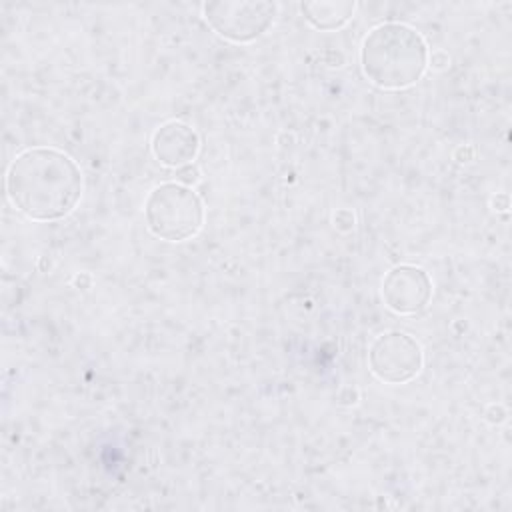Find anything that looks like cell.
<instances>
[{
  "mask_svg": "<svg viewBox=\"0 0 512 512\" xmlns=\"http://www.w3.org/2000/svg\"><path fill=\"white\" fill-rule=\"evenodd\" d=\"M428 66L442 70L448 66V54L444 50H434L432 54H428Z\"/></svg>",
  "mask_w": 512,
  "mask_h": 512,
  "instance_id": "8fae6325",
  "label": "cell"
},
{
  "mask_svg": "<svg viewBox=\"0 0 512 512\" xmlns=\"http://www.w3.org/2000/svg\"><path fill=\"white\" fill-rule=\"evenodd\" d=\"M356 224V218H354V212L348 210V208H340L336 214H334V226L340 230V232H350Z\"/></svg>",
  "mask_w": 512,
  "mask_h": 512,
  "instance_id": "30bf717a",
  "label": "cell"
},
{
  "mask_svg": "<svg viewBox=\"0 0 512 512\" xmlns=\"http://www.w3.org/2000/svg\"><path fill=\"white\" fill-rule=\"evenodd\" d=\"M432 298L430 274L414 264H398L382 278V300L400 316L422 312Z\"/></svg>",
  "mask_w": 512,
  "mask_h": 512,
  "instance_id": "8992f818",
  "label": "cell"
},
{
  "mask_svg": "<svg viewBox=\"0 0 512 512\" xmlns=\"http://www.w3.org/2000/svg\"><path fill=\"white\" fill-rule=\"evenodd\" d=\"M486 416H488V420H490V422L500 424V422L506 418V410H504L502 406H490V410L486 412Z\"/></svg>",
  "mask_w": 512,
  "mask_h": 512,
  "instance_id": "7c38bea8",
  "label": "cell"
},
{
  "mask_svg": "<svg viewBox=\"0 0 512 512\" xmlns=\"http://www.w3.org/2000/svg\"><path fill=\"white\" fill-rule=\"evenodd\" d=\"M6 194L26 218L56 222L76 208L82 196V172L62 150L26 148L6 170Z\"/></svg>",
  "mask_w": 512,
  "mask_h": 512,
  "instance_id": "6da1fadb",
  "label": "cell"
},
{
  "mask_svg": "<svg viewBox=\"0 0 512 512\" xmlns=\"http://www.w3.org/2000/svg\"><path fill=\"white\" fill-rule=\"evenodd\" d=\"M368 366L384 384H406L420 374L424 354L416 338L400 330H390L376 336L370 344Z\"/></svg>",
  "mask_w": 512,
  "mask_h": 512,
  "instance_id": "5b68a950",
  "label": "cell"
},
{
  "mask_svg": "<svg viewBox=\"0 0 512 512\" xmlns=\"http://www.w3.org/2000/svg\"><path fill=\"white\" fill-rule=\"evenodd\" d=\"M362 74L382 90H402L416 84L428 68V44L404 22L374 26L360 44Z\"/></svg>",
  "mask_w": 512,
  "mask_h": 512,
  "instance_id": "7a4b0ae2",
  "label": "cell"
},
{
  "mask_svg": "<svg viewBox=\"0 0 512 512\" xmlns=\"http://www.w3.org/2000/svg\"><path fill=\"white\" fill-rule=\"evenodd\" d=\"M152 156L168 168H182L192 164V160L200 152V138L198 132L182 122V120H168L160 124L152 138H150Z\"/></svg>",
  "mask_w": 512,
  "mask_h": 512,
  "instance_id": "52a82bcc",
  "label": "cell"
},
{
  "mask_svg": "<svg viewBox=\"0 0 512 512\" xmlns=\"http://www.w3.org/2000/svg\"><path fill=\"white\" fill-rule=\"evenodd\" d=\"M144 220L156 238L184 242L202 228L204 204L190 186L162 182L154 186L144 200Z\"/></svg>",
  "mask_w": 512,
  "mask_h": 512,
  "instance_id": "3957f363",
  "label": "cell"
},
{
  "mask_svg": "<svg viewBox=\"0 0 512 512\" xmlns=\"http://www.w3.org/2000/svg\"><path fill=\"white\" fill-rule=\"evenodd\" d=\"M356 2L350 0H314L302 2L300 12L304 20L322 32H332L342 28L354 14Z\"/></svg>",
  "mask_w": 512,
  "mask_h": 512,
  "instance_id": "ba28073f",
  "label": "cell"
},
{
  "mask_svg": "<svg viewBox=\"0 0 512 512\" xmlns=\"http://www.w3.org/2000/svg\"><path fill=\"white\" fill-rule=\"evenodd\" d=\"M198 180H200V170L194 164H186L176 170V182H180L184 186L192 188Z\"/></svg>",
  "mask_w": 512,
  "mask_h": 512,
  "instance_id": "9c48e42d",
  "label": "cell"
},
{
  "mask_svg": "<svg viewBox=\"0 0 512 512\" xmlns=\"http://www.w3.org/2000/svg\"><path fill=\"white\" fill-rule=\"evenodd\" d=\"M276 10L278 6L268 0H218L202 6L206 24L234 44H248L266 34Z\"/></svg>",
  "mask_w": 512,
  "mask_h": 512,
  "instance_id": "277c9868",
  "label": "cell"
}]
</instances>
